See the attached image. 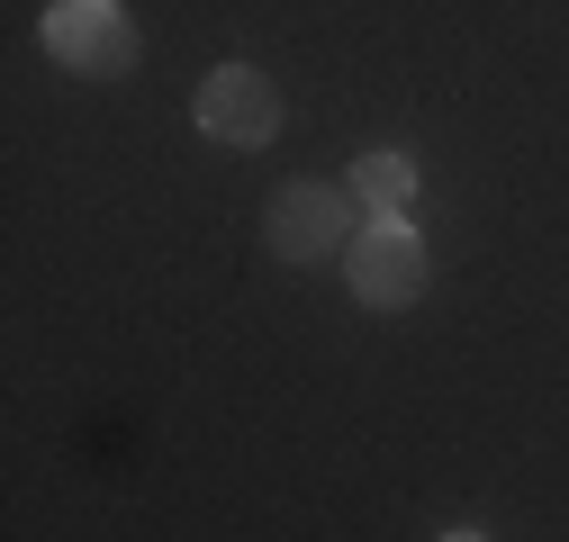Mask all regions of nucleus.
<instances>
[{"label":"nucleus","mask_w":569,"mask_h":542,"mask_svg":"<svg viewBox=\"0 0 569 542\" xmlns=\"http://www.w3.org/2000/svg\"><path fill=\"white\" fill-rule=\"evenodd\" d=\"M443 542H488V533H443Z\"/></svg>","instance_id":"nucleus-6"},{"label":"nucleus","mask_w":569,"mask_h":542,"mask_svg":"<svg viewBox=\"0 0 569 542\" xmlns=\"http://www.w3.org/2000/svg\"><path fill=\"white\" fill-rule=\"evenodd\" d=\"M352 199H362L371 218H407V199H416V154H362L352 163Z\"/></svg>","instance_id":"nucleus-5"},{"label":"nucleus","mask_w":569,"mask_h":542,"mask_svg":"<svg viewBox=\"0 0 569 542\" xmlns=\"http://www.w3.org/2000/svg\"><path fill=\"white\" fill-rule=\"evenodd\" d=\"M37 37H46V54L63 73H82V82H127L136 73V19L118 0H54L37 19Z\"/></svg>","instance_id":"nucleus-1"},{"label":"nucleus","mask_w":569,"mask_h":542,"mask_svg":"<svg viewBox=\"0 0 569 542\" xmlns=\"http://www.w3.org/2000/svg\"><path fill=\"white\" fill-rule=\"evenodd\" d=\"M352 209H362L352 181H290V190L271 199V218H262V244L280 262H326V253H343L352 235H362Z\"/></svg>","instance_id":"nucleus-2"},{"label":"nucleus","mask_w":569,"mask_h":542,"mask_svg":"<svg viewBox=\"0 0 569 542\" xmlns=\"http://www.w3.org/2000/svg\"><path fill=\"white\" fill-rule=\"evenodd\" d=\"M190 127L218 136L227 154L271 145V136H280V91H271V73H253V63H218V73L190 91Z\"/></svg>","instance_id":"nucleus-4"},{"label":"nucleus","mask_w":569,"mask_h":542,"mask_svg":"<svg viewBox=\"0 0 569 542\" xmlns=\"http://www.w3.org/2000/svg\"><path fill=\"white\" fill-rule=\"evenodd\" d=\"M343 281H352V299L362 308H380V317H398V308H416L425 299V244H416V227L407 218H371L362 235L343 244Z\"/></svg>","instance_id":"nucleus-3"}]
</instances>
